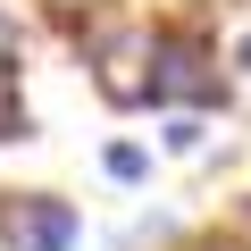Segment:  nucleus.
<instances>
[{
  "instance_id": "nucleus-1",
  "label": "nucleus",
  "mask_w": 251,
  "mask_h": 251,
  "mask_svg": "<svg viewBox=\"0 0 251 251\" xmlns=\"http://www.w3.org/2000/svg\"><path fill=\"white\" fill-rule=\"evenodd\" d=\"M168 100H193V109H209V100H218L209 42H201V34H184V25H159V34H151V109H168Z\"/></svg>"
},
{
  "instance_id": "nucleus-2",
  "label": "nucleus",
  "mask_w": 251,
  "mask_h": 251,
  "mask_svg": "<svg viewBox=\"0 0 251 251\" xmlns=\"http://www.w3.org/2000/svg\"><path fill=\"white\" fill-rule=\"evenodd\" d=\"M0 234H9V251H67L75 243V209L50 201V193H9L0 201Z\"/></svg>"
},
{
  "instance_id": "nucleus-3",
  "label": "nucleus",
  "mask_w": 251,
  "mask_h": 251,
  "mask_svg": "<svg viewBox=\"0 0 251 251\" xmlns=\"http://www.w3.org/2000/svg\"><path fill=\"white\" fill-rule=\"evenodd\" d=\"M100 100H117V109H151V34H134V42H117V50H100Z\"/></svg>"
},
{
  "instance_id": "nucleus-4",
  "label": "nucleus",
  "mask_w": 251,
  "mask_h": 251,
  "mask_svg": "<svg viewBox=\"0 0 251 251\" xmlns=\"http://www.w3.org/2000/svg\"><path fill=\"white\" fill-rule=\"evenodd\" d=\"M34 134V117H25V92H17V75H0V143H25Z\"/></svg>"
},
{
  "instance_id": "nucleus-5",
  "label": "nucleus",
  "mask_w": 251,
  "mask_h": 251,
  "mask_svg": "<svg viewBox=\"0 0 251 251\" xmlns=\"http://www.w3.org/2000/svg\"><path fill=\"white\" fill-rule=\"evenodd\" d=\"M100 168H109L117 184H143V176H151V151H143V143H109V151H100Z\"/></svg>"
},
{
  "instance_id": "nucleus-6",
  "label": "nucleus",
  "mask_w": 251,
  "mask_h": 251,
  "mask_svg": "<svg viewBox=\"0 0 251 251\" xmlns=\"http://www.w3.org/2000/svg\"><path fill=\"white\" fill-rule=\"evenodd\" d=\"M42 9H50V25H67V34H84L100 9H109V0H42Z\"/></svg>"
},
{
  "instance_id": "nucleus-7",
  "label": "nucleus",
  "mask_w": 251,
  "mask_h": 251,
  "mask_svg": "<svg viewBox=\"0 0 251 251\" xmlns=\"http://www.w3.org/2000/svg\"><path fill=\"white\" fill-rule=\"evenodd\" d=\"M17 67H25V25L0 9V75H17Z\"/></svg>"
},
{
  "instance_id": "nucleus-8",
  "label": "nucleus",
  "mask_w": 251,
  "mask_h": 251,
  "mask_svg": "<svg viewBox=\"0 0 251 251\" xmlns=\"http://www.w3.org/2000/svg\"><path fill=\"white\" fill-rule=\"evenodd\" d=\"M168 151H201V117H176L168 126Z\"/></svg>"
},
{
  "instance_id": "nucleus-9",
  "label": "nucleus",
  "mask_w": 251,
  "mask_h": 251,
  "mask_svg": "<svg viewBox=\"0 0 251 251\" xmlns=\"http://www.w3.org/2000/svg\"><path fill=\"white\" fill-rule=\"evenodd\" d=\"M201 251H251V243H243V234H218V243H201Z\"/></svg>"
},
{
  "instance_id": "nucleus-10",
  "label": "nucleus",
  "mask_w": 251,
  "mask_h": 251,
  "mask_svg": "<svg viewBox=\"0 0 251 251\" xmlns=\"http://www.w3.org/2000/svg\"><path fill=\"white\" fill-rule=\"evenodd\" d=\"M234 67H243V75H251V34H243V42H234Z\"/></svg>"
}]
</instances>
